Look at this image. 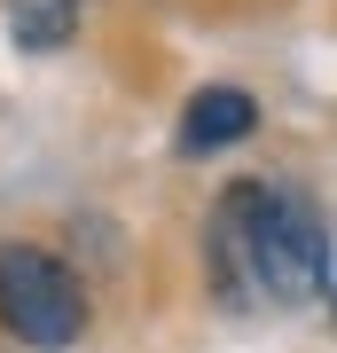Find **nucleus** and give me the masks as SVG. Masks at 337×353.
<instances>
[{
    "label": "nucleus",
    "mask_w": 337,
    "mask_h": 353,
    "mask_svg": "<svg viewBox=\"0 0 337 353\" xmlns=\"http://www.w3.org/2000/svg\"><path fill=\"white\" fill-rule=\"evenodd\" d=\"M204 267L227 306L243 299H275V306H306L329 299V228L322 204L290 181H227L204 228Z\"/></svg>",
    "instance_id": "nucleus-1"
},
{
    "label": "nucleus",
    "mask_w": 337,
    "mask_h": 353,
    "mask_svg": "<svg viewBox=\"0 0 337 353\" xmlns=\"http://www.w3.org/2000/svg\"><path fill=\"white\" fill-rule=\"evenodd\" d=\"M94 306L79 267L48 243H0V330L32 353H71L87 338Z\"/></svg>",
    "instance_id": "nucleus-2"
},
{
    "label": "nucleus",
    "mask_w": 337,
    "mask_h": 353,
    "mask_svg": "<svg viewBox=\"0 0 337 353\" xmlns=\"http://www.w3.org/2000/svg\"><path fill=\"white\" fill-rule=\"evenodd\" d=\"M251 134H259V94L251 87H196L181 102V126H173L181 157H220Z\"/></svg>",
    "instance_id": "nucleus-3"
},
{
    "label": "nucleus",
    "mask_w": 337,
    "mask_h": 353,
    "mask_svg": "<svg viewBox=\"0 0 337 353\" xmlns=\"http://www.w3.org/2000/svg\"><path fill=\"white\" fill-rule=\"evenodd\" d=\"M8 39L24 55H55L79 39V0H8Z\"/></svg>",
    "instance_id": "nucleus-4"
}]
</instances>
